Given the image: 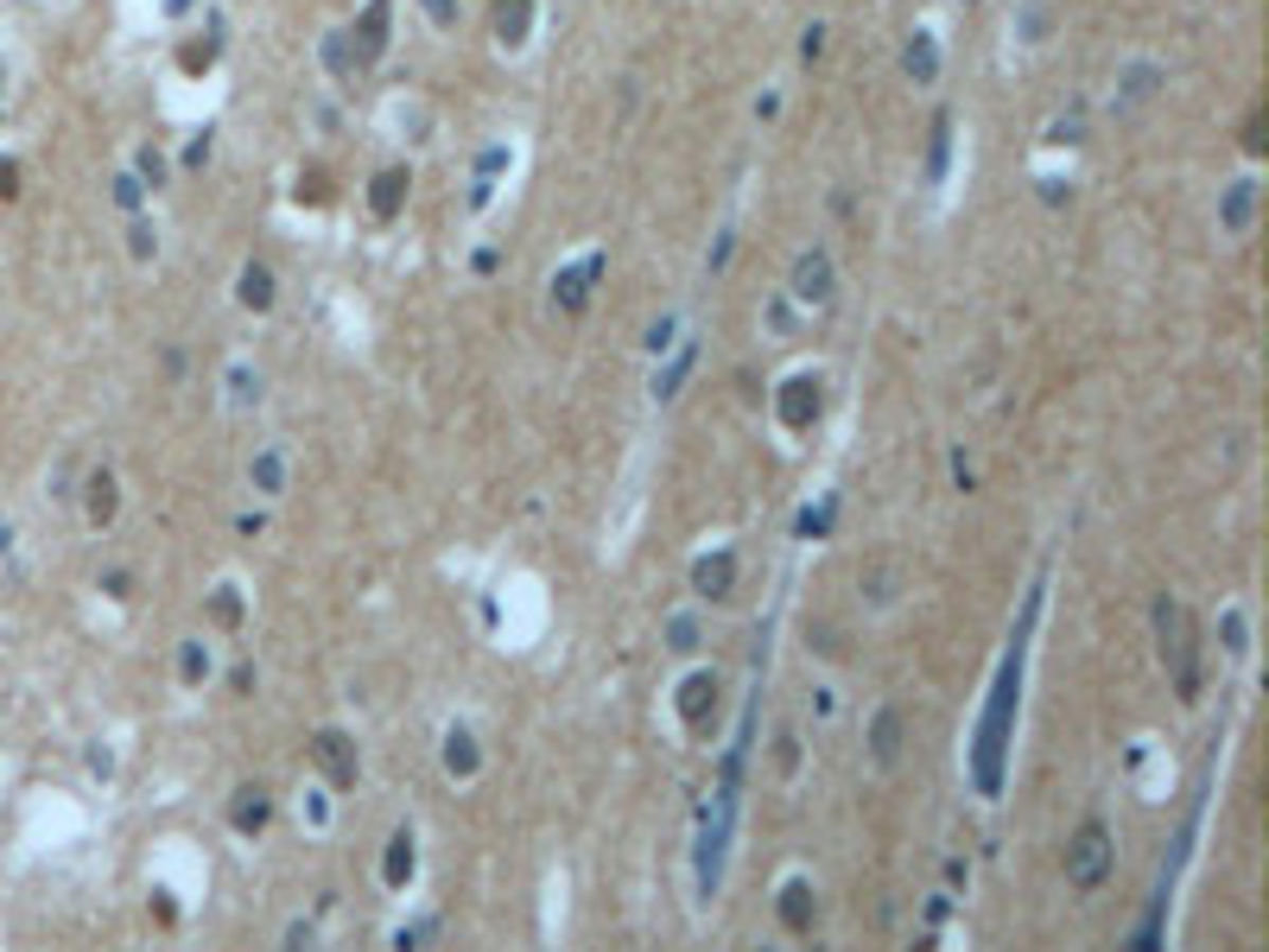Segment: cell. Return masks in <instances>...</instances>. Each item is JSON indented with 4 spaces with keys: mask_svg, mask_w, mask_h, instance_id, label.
I'll use <instances>...</instances> for the list:
<instances>
[{
    "mask_svg": "<svg viewBox=\"0 0 1269 952\" xmlns=\"http://www.w3.org/2000/svg\"><path fill=\"white\" fill-rule=\"evenodd\" d=\"M528 19H534V0H496V38L502 44H521Z\"/></svg>",
    "mask_w": 1269,
    "mask_h": 952,
    "instance_id": "obj_7",
    "label": "cell"
},
{
    "mask_svg": "<svg viewBox=\"0 0 1269 952\" xmlns=\"http://www.w3.org/2000/svg\"><path fill=\"white\" fill-rule=\"evenodd\" d=\"M19 191V165L13 159H0V197H13Z\"/></svg>",
    "mask_w": 1269,
    "mask_h": 952,
    "instance_id": "obj_17",
    "label": "cell"
},
{
    "mask_svg": "<svg viewBox=\"0 0 1269 952\" xmlns=\"http://www.w3.org/2000/svg\"><path fill=\"white\" fill-rule=\"evenodd\" d=\"M806 419H819V381H787V426H806Z\"/></svg>",
    "mask_w": 1269,
    "mask_h": 952,
    "instance_id": "obj_8",
    "label": "cell"
},
{
    "mask_svg": "<svg viewBox=\"0 0 1269 952\" xmlns=\"http://www.w3.org/2000/svg\"><path fill=\"white\" fill-rule=\"evenodd\" d=\"M698 585H704V591L717 597V591L730 585V559H717V565H698Z\"/></svg>",
    "mask_w": 1269,
    "mask_h": 952,
    "instance_id": "obj_14",
    "label": "cell"
},
{
    "mask_svg": "<svg viewBox=\"0 0 1269 952\" xmlns=\"http://www.w3.org/2000/svg\"><path fill=\"white\" fill-rule=\"evenodd\" d=\"M1105 870H1111V832L1092 820V826H1079L1073 845H1067V883H1073V890H1098Z\"/></svg>",
    "mask_w": 1269,
    "mask_h": 952,
    "instance_id": "obj_3",
    "label": "cell"
},
{
    "mask_svg": "<svg viewBox=\"0 0 1269 952\" xmlns=\"http://www.w3.org/2000/svg\"><path fill=\"white\" fill-rule=\"evenodd\" d=\"M908 70H914L921 83L933 76V44H927V38H914V44H908Z\"/></svg>",
    "mask_w": 1269,
    "mask_h": 952,
    "instance_id": "obj_13",
    "label": "cell"
},
{
    "mask_svg": "<svg viewBox=\"0 0 1269 952\" xmlns=\"http://www.w3.org/2000/svg\"><path fill=\"white\" fill-rule=\"evenodd\" d=\"M248 794H254V801H242V807H235V826H261V820H267V801H261V788H248Z\"/></svg>",
    "mask_w": 1269,
    "mask_h": 952,
    "instance_id": "obj_15",
    "label": "cell"
},
{
    "mask_svg": "<svg viewBox=\"0 0 1269 952\" xmlns=\"http://www.w3.org/2000/svg\"><path fill=\"white\" fill-rule=\"evenodd\" d=\"M895 750H901V718L882 712V718H876V762H895Z\"/></svg>",
    "mask_w": 1269,
    "mask_h": 952,
    "instance_id": "obj_11",
    "label": "cell"
},
{
    "mask_svg": "<svg viewBox=\"0 0 1269 952\" xmlns=\"http://www.w3.org/2000/svg\"><path fill=\"white\" fill-rule=\"evenodd\" d=\"M242 299H248V305H267V299H273V273H267V267H248V273H242Z\"/></svg>",
    "mask_w": 1269,
    "mask_h": 952,
    "instance_id": "obj_12",
    "label": "cell"
},
{
    "mask_svg": "<svg viewBox=\"0 0 1269 952\" xmlns=\"http://www.w3.org/2000/svg\"><path fill=\"white\" fill-rule=\"evenodd\" d=\"M388 13H394V0H375V6L362 13V25H356V64L381 57V44H388Z\"/></svg>",
    "mask_w": 1269,
    "mask_h": 952,
    "instance_id": "obj_4",
    "label": "cell"
},
{
    "mask_svg": "<svg viewBox=\"0 0 1269 952\" xmlns=\"http://www.w3.org/2000/svg\"><path fill=\"white\" fill-rule=\"evenodd\" d=\"M318 756H324V769H330V782H337V788H350V782H356V756H350V743H343L337 731H324V737H318Z\"/></svg>",
    "mask_w": 1269,
    "mask_h": 952,
    "instance_id": "obj_6",
    "label": "cell"
},
{
    "mask_svg": "<svg viewBox=\"0 0 1269 952\" xmlns=\"http://www.w3.org/2000/svg\"><path fill=\"white\" fill-rule=\"evenodd\" d=\"M413 870V851H407V839H394V858H388V877H407Z\"/></svg>",
    "mask_w": 1269,
    "mask_h": 952,
    "instance_id": "obj_16",
    "label": "cell"
},
{
    "mask_svg": "<svg viewBox=\"0 0 1269 952\" xmlns=\"http://www.w3.org/2000/svg\"><path fill=\"white\" fill-rule=\"evenodd\" d=\"M793 292H800V299H825V292H832V261H825V254H806V261L793 267Z\"/></svg>",
    "mask_w": 1269,
    "mask_h": 952,
    "instance_id": "obj_5",
    "label": "cell"
},
{
    "mask_svg": "<svg viewBox=\"0 0 1269 952\" xmlns=\"http://www.w3.org/2000/svg\"><path fill=\"white\" fill-rule=\"evenodd\" d=\"M1016 680H1022V642L1003 661V680H997V699H990V718H984V737H978V788L984 794H997V775H1003V737H1009V712H1016Z\"/></svg>",
    "mask_w": 1269,
    "mask_h": 952,
    "instance_id": "obj_1",
    "label": "cell"
},
{
    "mask_svg": "<svg viewBox=\"0 0 1269 952\" xmlns=\"http://www.w3.org/2000/svg\"><path fill=\"white\" fill-rule=\"evenodd\" d=\"M426 6H432V19H439V25H451V19H458V0H426Z\"/></svg>",
    "mask_w": 1269,
    "mask_h": 952,
    "instance_id": "obj_18",
    "label": "cell"
},
{
    "mask_svg": "<svg viewBox=\"0 0 1269 952\" xmlns=\"http://www.w3.org/2000/svg\"><path fill=\"white\" fill-rule=\"evenodd\" d=\"M400 197H407V172H381V178H375V191H369L375 216H394V210H400Z\"/></svg>",
    "mask_w": 1269,
    "mask_h": 952,
    "instance_id": "obj_9",
    "label": "cell"
},
{
    "mask_svg": "<svg viewBox=\"0 0 1269 952\" xmlns=\"http://www.w3.org/2000/svg\"><path fill=\"white\" fill-rule=\"evenodd\" d=\"M1156 629H1162V661L1175 667V686H1181V699H1194V686H1200V667H1194V623H1187V610L1181 604H1156Z\"/></svg>",
    "mask_w": 1269,
    "mask_h": 952,
    "instance_id": "obj_2",
    "label": "cell"
},
{
    "mask_svg": "<svg viewBox=\"0 0 1269 952\" xmlns=\"http://www.w3.org/2000/svg\"><path fill=\"white\" fill-rule=\"evenodd\" d=\"M781 915H787V928H793V934H806V928H812V890H806V883H787V902H781Z\"/></svg>",
    "mask_w": 1269,
    "mask_h": 952,
    "instance_id": "obj_10",
    "label": "cell"
}]
</instances>
